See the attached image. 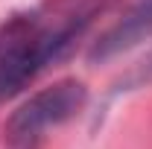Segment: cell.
Wrapping results in <instances>:
<instances>
[{
  "instance_id": "6da1fadb",
  "label": "cell",
  "mask_w": 152,
  "mask_h": 149,
  "mask_svg": "<svg viewBox=\"0 0 152 149\" xmlns=\"http://www.w3.org/2000/svg\"><path fill=\"white\" fill-rule=\"evenodd\" d=\"M108 0H44L0 23V105L70 53Z\"/></svg>"
},
{
  "instance_id": "7a4b0ae2",
  "label": "cell",
  "mask_w": 152,
  "mask_h": 149,
  "mask_svg": "<svg viewBox=\"0 0 152 149\" xmlns=\"http://www.w3.org/2000/svg\"><path fill=\"white\" fill-rule=\"evenodd\" d=\"M88 105V88L79 79H58L20 102L3 123V143L9 149H41L50 129L64 126Z\"/></svg>"
},
{
  "instance_id": "3957f363",
  "label": "cell",
  "mask_w": 152,
  "mask_h": 149,
  "mask_svg": "<svg viewBox=\"0 0 152 149\" xmlns=\"http://www.w3.org/2000/svg\"><path fill=\"white\" fill-rule=\"evenodd\" d=\"M149 35H152V0H126V9L94 41V47L88 50V58L91 61H108V58L137 47Z\"/></svg>"
},
{
  "instance_id": "277c9868",
  "label": "cell",
  "mask_w": 152,
  "mask_h": 149,
  "mask_svg": "<svg viewBox=\"0 0 152 149\" xmlns=\"http://www.w3.org/2000/svg\"><path fill=\"white\" fill-rule=\"evenodd\" d=\"M149 79H152V58H149V61H143V67H137V70H134L129 82H134V85H143V82H149Z\"/></svg>"
}]
</instances>
